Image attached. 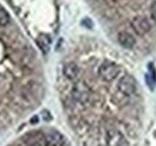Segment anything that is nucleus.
<instances>
[{
	"label": "nucleus",
	"instance_id": "9b49d317",
	"mask_svg": "<svg viewBox=\"0 0 156 146\" xmlns=\"http://www.w3.org/2000/svg\"><path fill=\"white\" fill-rule=\"evenodd\" d=\"M150 15H151V18L154 19V22H156V1H154L150 6Z\"/></svg>",
	"mask_w": 156,
	"mask_h": 146
},
{
	"label": "nucleus",
	"instance_id": "f257e3e1",
	"mask_svg": "<svg viewBox=\"0 0 156 146\" xmlns=\"http://www.w3.org/2000/svg\"><path fill=\"white\" fill-rule=\"evenodd\" d=\"M120 73V68L119 66L113 64V62H105L100 66L98 68V74L100 77L106 80V82H112L117 78Z\"/></svg>",
	"mask_w": 156,
	"mask_h": 146
},
{
	"label": "nucleus",
	"instance_id": "9d476101",
	"mask_svg": "<svg viewBox=\"0 0 156 146\" xmlns=\"http://www.w3.org/2000/svg\"><path fill=\"white\" fill-rule=\"evenodd\" d=\"M10 22V15L7 11H5L4 9H0V25L1 26H5L7 25Z\"/></svg>",
	"mask_w": 156,
	"mask_h": 146
},
{
	"label": "nucleus",
	"instance_id": "f03ea898",
	"mask_svg": "<svg viewBox=\"0 0 156 146\" xmlns=\"http://www.w3.org/2000/svg\"><path fill=\"white\" fill-rule=\"evenodd\" d=\"M72 96H73V98L77 101L78 103L87 104L90 101V90L83 82H79L73 86Z\"/></svg>",
	"mask_w": 156,
	"mask_h": 146
},
{
	"label": "nucleus",
	"instance_id": "39448f33",
	"mask_svg": "<svg viewBox=\"0 0 156 146\" xmlns=\"http://www.w3.org/2000/svg\"><path fill=\"white\" fill-rule=\"evenodd\" d=\"M131 26L135 30V33L138 35H144L150 31V23L149 20L143 17H135L131 20Z\"/></svg>",
	"mask_w": 156,
	"mask_h": 146
},
{
	"label": "nucleus",
	"instance_id": "423d86ee",
	"mask_svg": "<svg viewBox=\"0 0 156 146\" xmlns=\"http://www.w3.org/2000/svg\"><path fill=\"white\" fill-rule=\"evenodd\" d=\"M118 41L126 49H131L136 44V41H135L133 36L131 34L126 33V31H121V33L118 34Z\"/></svg>",
	"mask_w": 156,
	"mask_h": 146
},
{
	"label": "nucleus",
	"instance_id": "0eeeda50",
	"mask_svg": "<svg viewBox=\"0 0 156 146\" xmlns=\"http://www.w3.org/2000/svg\"><path fill=\"white\" fill-rule=\"evenodd\" d=\"M62 72H64V75H65L67 79L73 80V79L77 78L78 74H79V68H78V66L76 64L69 62V64H66V65L64 66Z\"/></svg>",
	"mask_w": 156,
	"mask_h": 146
},
{
	"label": "nucleus",
	"instance_id": "1a4fd4ad",
	"mask_svg": "<svg viewBox=\"0 0 156 146\" xmlns=\"http://www.w3.org/2000/svg\"><path fill=\"white\" fill-rule=\"evenodd\" d=\"M37 46L40 47V49L43 52V53H47L48 52V48H49V46H51V38L49 36H47V35H44V34H42V35H40L37 37Z\"/></svg>",
	"mask_w": 156,
	"mask_h": 146
},
{
	"label": "nucleus",
	"instance_id": "20e7f679",
	"mask_svg": "<svg viewBox=\"0 0 156 146\" xmlns=\"http://www.w3.org/2000/svg\"><path fill=\"white\" fill-rule=\"evenodd\" d=\"M127 141L125 137L117 129H109L106 134V145L107 146H126Z\"/></svg>",
	"mask_w": 156,
	"mask_h": 146
},
{
	"label": "nucleus",
	"instance_id": "7ed1b4c3",
	"mask_svg": "<svg viewBox=\"0 0 156 146\" xmlns=\"http://www.w3.org/2000/svg\"><path fill=\"white\" fill-rule=\"evenodd\" d=\"M119 90L126 96L133 95L137 90V83L135 78L131 75H124L119 80Z\"/></svg>",
	"mask_w": 156,
	"mask_h": 146
},
{
	"label": "nucleus",
	"instance_id": "6e6552de",
	"mask_svg": "<svg viewBox=\"0 0 156 146\" xmlns=\"http://www.w3.org/2000/svg\"><path fill=\"white\" fill-rule=\"evenodd\" d=\"M46 140L51 146H62L64 145V138L58 132H51L46 135Z\"/></svg>",
	"mask_w": 156,
	"mask_h": 146
}]
</instances>
